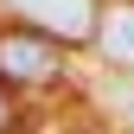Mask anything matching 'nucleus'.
I'll list each match as a JSON object with an SVG mask.
<instances>
[{"label":"nucleus","instance_id":"nucleus-1","mask_svg":"<svg viewBox=\"0 0 134 134\" xmlns=\"http://www.w3.org/2000/svg\"><path fill=\"white\" fill-rule=\"evenodd\" d=\"M64 51L70 45L51 38V32H38V26H0V83H7L13 96H38V90H51V83L64 77Z\"/></svg>","mask_w":134,"mask_h":134},{"label":"nucleus","instance_id":"nucleus-3","mask_svg":"<svg viewBox=\"0 0 134 134\" xmlns=\"http://www.w3.org/2000/svg\"><path fill=\"white\" fill-rule=\"evenodd\" d=\"M96 51H102V64H115V70L134 77V0H109L102 19H96Z\"/></svg>","mask_w":134,"mask_h":134},{"label":"nucleus","instance_id":"nucleus-2","mask_svg":"<svg viewBox=\"0 0 134 134\" xmlns=\"http://www.w3.org/2000/svg\"><path fill=\"white\" fill-rule=\"evenodd\" d=\"M0 13L19 26H38L64 45H90L96 19H102V0H0Z\"/></svg>","mask_w":134,"mask_h":134},{"label":"nucleus","instance_id":"nucleus-4","mask_svg":"<svg viewBox=\"0 0 134 134\" xmlns=\"http://www.w3.org/2000/svg\"><path fill=\"white\" fill-rule=\"evenodd\" d=\"M0 134H13V90L0 83Z\"/></svg>","mask_w":134,"mask_h":134}]
</instances>
